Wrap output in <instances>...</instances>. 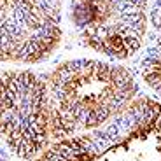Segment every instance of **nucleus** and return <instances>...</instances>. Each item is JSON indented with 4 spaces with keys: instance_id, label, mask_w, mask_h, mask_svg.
<instances>
[{
    "instance_id": "obj_1",
    "label": "nucleus",
    "mask_w": 161,
    "mask_h": 161,
    "mask_svg": "<svg viewBox=\"0 0 161 161\" xmlns=\"http://www.w3.org/2000/svg\"><path fill=\"white\" fill-rule=\"evenodd\" d=\"M53 149L58 151L60 154H63V156L67 158L69 161H72L74 156H75V153H74V149H72V145H70L69 140H67V142H58V144H54V145H53Z\"/></svg>"
},
{
    "instance_id": "obj_2",
    "label": "nucleus",
    "mask_w": 161,
    "mask_h": 161,
    "mask_svg": "<svg viewBox=\"0 0 161 161\" xmlns=\"http://www.w3.org/2000/svg\"><path fill=\"white\" fill-rule=\"evenodd\" d=\"M42 159H46V161H69L67 158L63 156V154H60L58 151L53 149V147L49 151H46L44 156H42Z\"/></svg>"
},
{
    "instance_id": "obj_3",
    "label": "nucleus",
    "mask_w": 161,
    "mask_h": 161,
    "mask_svg": "<svg viewBox=\"0 0 161 161\" xmlns=\"http://www.w3.org/2000/svg\"><path fill=\"white\" fill-rule=\"evenodd\" d=\"M93 110H95V114H97V117H98L100 123H103V121L112 114V112H110V109H109V107H105V105H100V107H97V109H93Z\"/></svg>"
},
{
    "instance_id": "obj_4",
    "label": "nucleus",
    "mask_w": 161,
    "mask_h": 161,
    "mask_svg": "<svg viewBox=\"0 0 161 161\" xmlns=\"http://www.w3.org/2000/svg\"><path fill=\"white\" fill-rule=\"evenodd\" d=\"M145 79H147V84L153 89H158L161 86V74H151V75H147Z\"/></svg>"
},
{
    "instance_id": "obj_5",
    "label": "nucleus",
    "mask_w": 161,
    "mask_h": 161,
    "mask_svg": "<svg viewBox=\"0 0 161 161\" xmlns=\"http://www.w3.org/2000/svg\"><path fill=\"white\" fill-rule=\"evenodd\" d=\"M98 125H100V121H98L97 114H95V110H93L91 116L88 117V123H86V126H89V128H95V126H98Z\"/></svg>"
},
{
    "instance_id": "obj_6",
    "label": "nucleus",
    "mask_w": 161,
    "mask_h": 161,
    "mask_svg": "<svg viewBox=\"0 0 161 161\" xmlns=\"http://www.w3.org/2000/svg\"><path fill=\"white\" fill-rule=\"evenodd\" d=\"M159 130H161V126H159Z\"/></svg>"
}]
</instances>
